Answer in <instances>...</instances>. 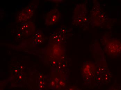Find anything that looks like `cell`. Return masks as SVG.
<instances>
[{
    "instance_id": "1",
    "label": "cell",
    "mask_w": 121,
    "mask_h": 90,
    "mask_svg": "<svg viewBox=\"0 0 121 90\" xmlns=\"http://www.w3.org/2000/svg\"><path fill=\"white\" fill-rule=\"evenodd\" d=\"M96 74V66L94 61H85L82 68V76L85 85L91 86L94 85Z\"/></svg>"
},
{
    "instance_id": "2",
    "label": "cell",
    "mask_w": 121,
    "mask_h": 90,
    "mask_svg": "<svg viewBox=\"0 0 121 90\" xmlns=\"http://www.w3.org/2000/svg\"><path fill=\"white\" fill-rule=\"evenodd\" d=\"M105 52L112 57H117L121 54V42L117 39H110L105 47Z\"/></svg>"
},
{
    "instance_id": "3",
    "label": "cell",
    "mask_w": 121,
    "mask_h": 90,
    "mask_svg": "<svg viewBox=\"0 0 121 90\" xmlns=\"http://www.w3.org/2000/svg\"><path fill=\"white\" fill-rule=\"evenodd\" d=\"M36 6L31 3L19 12L17 17V22H22L27 21L32 17L34 14Z\"/></svg>"
},
{
    "instance_id": "4",
    "label": "cell",
    "mask_w": 121,
    "mask_h": 90,
    "mask_svg": "<svg viewBox=\"0 0 121 90\" xmlns=\"http://www.w3.org/2000/svg\"><path fill=\"white\" fill-rule=\"evenodd\" d=\"M86 7L84 4L77 5L73 15V23L74 24L80 25L85 21L86 15Z\"/></svg>"
},
{
    "instance_id": "5",
    "label": "cell",
    "mask_w": 121,
    "mask_h": 90,
    "mask_svg": "<svg viewBox=\"0 0 121 90\" xmlns=\"http://www.w3.org/2000/svg\"><path fill=\"white\" fill-rule=\"evenodd\" d=\"M60 14L59 10L55 8L47 14L45 18V24L48 26L54 25L59 22Z\"/></svg>"
},
{
    "instance_id": "6",
    "label": "cell",
    "mask_w": 121,
    "mask_h": 90,
    "mask_svg": "<svg viewBox=\"0 0 121 90\" xmlns=\"http://www.w3.org/2000/svg\"><path fill=\"white\" fill-rule=\"evenodd\" d=\"M34 23L31 22H27L23 23L20 28V32L22 36L28 37L34 33L35 30Z\"/></svg>"
},
{
    "instance_id": "7",
    "label": "cell",
    "mask_w": 121,
    "mask_h": 90,
    "mask_svg": "<svg viewBox=\"0 0 121 90\" xmlns=\"http://www.w3.org/2000/svg\"><path fill=\"white\" fill-rule=\"evenodd\" d=\"M33 43L35 44H42L45 41L44 34L41 31L38 30L35 32L33 36Z\"/></svg>"
},
{
    "instance_id": "8",
    "label": "cell",
    "mask_w": 121,
    "mask_h": 90,
    "mask_svg": "<svg viewBox=\"0 0 121 90\" xmlns=\"http://www.w3.org/2000/svg\"><path fill=\"white\" fill-rule=\"evenodd\" d=\"M65 90H80V89L77 86H71L66 88Z\"/></svg>"
},
{
    "instance_id": "9",
    "label": "cell",
    "mask_w": 121,
    "mask_h": 90,
    "mask_svg": "<svg viewBox=\"0 0 121 90\" xmlns=\"http://www.w3.org/2000/svg\"><path fill=\"white\" fill-rule=\"evenodd\" d=\"M121 87L119 86H112L107 90H120Z\"/></svg>"
}]
</instances>
